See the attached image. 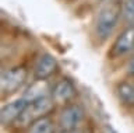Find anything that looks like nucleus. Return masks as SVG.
<instances>
[{
  "instance_id": "ddd939ff",
  "label": "nucleus",
  "mask_w": 134,
  "mask_h": 133,
  "mask_svg": "<svg viewBox=\"0 0 134 133\" xmlns=\"http://www.w3.org/2000/svg\"><path fill=\"white\" fill-rule=\"evenodd\" d=\"M105 132L106 133H117V130L112 126V125H105Z\"/></svg>"
},
{
  "instance_id": "f03ea898",
  "label": "nucleus",
  "mask_w": 134,
  "mask_h": 133,
  "mask_svg": "<svg viewBox=\"0 0 134 133\" xmlns=\"http://www.w3.org/2000/svg\"><path fill=\"white\" fill-rule=\"evenodd\" d=\"M52 108H53V101L49 97H46V95L39 97L28 104L25 111L17 119V123H21L18 126H27L31 122H36L38 119H41L43 115L48 114Z\"/></svg>"
},
{
  "instance_id": "6e6552de",
  "label": "nucleus",
  "mask_w": 134,
  "mask_h": 133,
  "mask_svg": "<svg viewBox=\"0 0 134 133\" xmlns=\"http://www.w3.org/2000/svg\"><path fill=\"white\" fill-rule=\"evenodd\" d=\"M52 94H53V99L56 102L64 104L67 101H70L75 95V87L69 78H63V80L56 83Z\"/></svg>"
},
{
  "instance_id": "0eeeda50",
  "label": "nucleus",
  "mask_w": 134,
  "mask_h": 133,
  "mask_svg": "<svg viewBox=\"0 0 134 133\" xmlns=\"http://www.w3.org/2000/svg\"><path fill=\"white\" fill-rule=\"evenodd\" d=\"M56 67H57L56 59L52 55H49V53H45V55H42L39 57V60H38V63L35 66L34 77L36 80H46L56 72Z\"/></svg>"
},
{
  "instance_id": "f8f14e48",
  "label": "nucleus",
  "mask_w": 134,
  "mask_h": 133,
  "mask_svg": "<svg viewBox=\"0 0 134 133\" xmlns=\"http://www.w3.org/2000/svg\"><path fill=\"white\" fill-rule=\"evenodd\" d=\"M121 13L129 24H134V0H123Z\"/></svg>"
},
{
  "instance_id": "423d86ee",
  "label": "nucleus",
  "mask_w": 134,
  "mask_h": 133,
  "mask_svg": "<svg viewBox=\"0 0 134 133\" xmlns=\"http://www.w3.org/2000/svg\"><path fill=\"white\" fill-rule=\"evenodd\" d=\"M28 104H29V101H27L23 97L20 99H15V101L7 104V105H4L2 108V114H0V116H2V123L8 125V123L17 120L21 116V114L25 111V108L28 107Z\"/></svg>"
},
{
  "instance_id": "9d476101",
  "label": "nucleus",
  "mask_w": 134,
  "mask_h": 133,
  "mask_svg": "<svg viewBox=\"0 0 134 133\" xmlns=\"http://www.w3.org/2000/svg\"><path fill=\"white\" fill-rule=\"evenodd\" d=\"M43 81H45V80H38V83L32 84V86L28 88L27 93H25L24 98L27 99V101L31 102V101H34V99L39 98V97H43V95H45V90L48 88Z\"/></svg>"
},
{
  "instance_id": "f257e3e1",
  "label": "nucleus",
  "mask_w": 134,
  "mask_h": 133,
  "mask_svg": "<svg viewBox=\"0 0 134 133\" xmlns=\"http://www.w3.org/2000/svg\"><path fill=\"white\" fill-rule=\"evenodd\" d=\"M121 3L120 0H113L108 2L102 9L99 10L98 17H96V24H95V34L100 41L108 39L113 34L115 28L120 20L121 13Z\"/></svg>"
},
{
  "instance_id": "7ed1b4c3",
  "label": "nucleus",
  "mask_w": 134,
  "mask_h": 133,
  "mask_svg": "<svg viewBox=\"0 0 134 133\" xmlns=\"http://www.w3.org/2000/svg\"><path fill=\"white\" fill-rule=\"evenodd\" d=\"M27 69L23 66L13 67L8 70H3L0 76V87H2V94L3 95H10L15 93L21 86L27 80Z\"/></svg>"
},
{
  "instance_id": "4468645a",
  "label": "nucleus",
  "mask_w": 134,
  "mask_h": 133,
  "mask_svg": "<svg viewBox=\"0 0 134 133\" xmlns=\"http://www.w3.org/2000/svg\"><path fill=\"white\" fill-rule=\"evenodd\" d=\"M129 70H130L131 73H134V60L131 62V63H130V66H129Z\"/></svg>"
},
{
  "instance_id": "39448f33",
  "label": "nucleus",
  "mask_w": 134,
  "mask_h": 133,
  "mask_svg": "<svg viewBox=\"0 0 134 133\" xmlns=\"http://www.w3.org/2000/svg\"><path fill=\"white\" fill-rule=\"evenodd\" d=\"M84 118V111L78 105H69L62 111L59 125L62 130H75V127Z\"/></svg>"
},
{
  "instance_id": "1a4fd4ad",
  "label": "nucleus",
  "mask_w": 134,
  "mask_h": 133,
  "mask_svg": "<svg viewBox=\"0 0 134 133\" xmlns=\"http://www.w3.org/2000/svg\"><path fill=\"white\" fill-rule=\"evenodd\" d=\"M117 95L123 104H127V105L134 104V87L129 83H121L117 86Z\"/></svg>"
},
{
  "instance_id": "9b49d317",
  "label": "nucleus",
  "mask_w": 134,
  "mask_h": 133,
  "mask_svg": "<svg viewBox=\"0 0 134 133\" xmlns=\"http://www.w3.org/2000/svg\"><path fill=\"white\" fill-rule=\"evenodd\" d=\"M31 133H53V123L48 118L38 119L31 129Z\"/></svg>"
},
{
  "instance_id": "20e7f679",
  "label": "nucleus",
  "mask_w": 134,
  "mask_h": 133,
  "mask_svg": "<svg viewBox=\"0 0 134 133\" xmlns=\"http://www.w3.org/2000/svg\"><path fill=\"white\" fill-rule=\"evenodd\" d=\"M131 49H134V28L130 27L126 31L121 32V35L115 41V44L112 45L110 51H109L108 56L110 59L123 56L126 53H129Z\"/></svg>"
}]
</instances>
